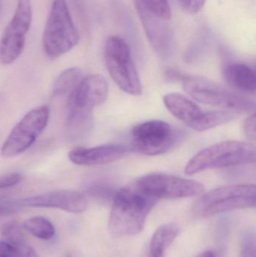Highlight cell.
Segmentation results:
<instances>
[{"instance_id": "6da1fadb", "label": "cell", "mask_w": 256, "mask_h": 257, "mask_svg": "<svg viewBox=\"0 0 256 257\" xmlns=\"http://www.w3.org/2000/svg\"><path fill=\"white\" fill-rule=\"evenodd\" d=\"M157 202V199L146 194L135 184L119 190L114 196L108 220L111 235L121 238L139 234Z\"/></svg>"}, {"instance_id": "7a4b0ae2", "label": "cell", "mask_w": 256, "mask_h": 257, "mask_svg": "<svg viewBox=\"0 0 256 257\" xmlns=\"http://www.w3.org/2000/svg\"><path fill=\"white\" fill-rule=\"evenodd\" d=\"M255 146L248 142H221L195 154L186 164L185 173L193 175L210 169L252 164L255 162Z\"/></svg>"}, {"instance_id": "3957f363", "label": "cell", "mask_w": 256, "mask_h": 257, "mask_svg": "<svg viewBox=\"0 0 256 257\" xmlns=\"http://www.w3.org/2000/svg\"><path fill=\"white\" fill-rule=\"evenodd\" d=\"M256 187L253 184L223 186L203 193L192 205L196 217H211L232 210L254 208Z\"/></svg>"}, {"instance_id": "277c9868", "label": "cell", "mask_w": 256, "mask_h": 257, "mask_svg": "<svg viewBox=\"0 0 256 257\" xmlns=\"http://www.w3.org/2000/svg\"><path fill=\"white\" fill-rule=\"evenodd\" d=\"M80 41L66 0H54L51 6L42 42L48 57L57 58L70 51Z\"/></svg>"}, {"instance_id": "5b68a950", "label": "cell", "mask_w": 256, "mask_h": 257, "mask_svg": "<svg viewBox=\"0 0 256 257\" xmlns=\"http://www.w3.org/2000/svg\"><path fill=\"white\" fill-rule=\"evenodd\" d=\"M104 57L110 76L120 89L132 96H139L142 93V85L130 48L122 38H108L105 45Z\"/></svg>"}, {"instance_id": "8992f818", "label": "cell", "mask_w": 256, "mask_h": 257, "mask_svg": "<svg viewBox=\"0 0 256 257\" xmlns=\"http://www.w3.org/2000/svg\"><path fill=\"white\" fill-rule=\"evenodd\" d=\"M181 82L183 90L200 103L228 108L233 112H249L255 109L252 101L207 78L184 75Z\"/></svg>"}, {"instance_id": "52a82bcc", "label": "cell", "mask_w": 256, "mask_h": 257, "mask_svg": "<svg viewBox=\"0 0 256 257\" xmlns=\"http://www.w3.org/2000/svg\"><path fill=\"white\" fill-rule=\"evenodd\" d=\"M134 184L158 200L198 196L202 194L205 189L201 183L195 180L161 173L144 175L137 179Z\"/></svg>"}, {"instance_id": "ba28073f", "label": "cell", "mask_w": 256, "mask_h": 257, "mask_svg": "<svg viewBox=\"0 0 256 257\" xmlns=\"http://www.w3.org/2000/svg\"><path fill=\"white\" fill-rule=\"evenodd\" d=\"M49 120L47 106H39L29 111L12 128L1 148L6 158L16 157L29 149L44 131Z\"/></svg>"}, {"instance_id": "9c48e42d", "label": "cell", "mask_w": 256, "mask_h": 257, "mask_svg": "<svg viewBox=\"0 0 256 257\" xmlns=\"http://www.w3.org/2000/svg\"><path fill=\"white\" fill-rule=\"evenodd\" d=\"M33 10L30 0H18L16 11L0 40V63L12 64L22 54L26 36L31 27Z\"/></svg>"}, {"instance_id": "30bf717a", "label": "cell", "mask_w": 256, "mask_h": 257, "mask_svg": "<svg viewBox=\"0 0 256 257\" xmlns=\"http://www.w3.org/2000/svg\"><path fill=\"white\" fill-rule=\"evenodd\" d=\"M176 142L171 126L162 120H149L132 130V149L139 154L156 156L169 151Z\"/></svg>"}, {"instance_id": "8fae6325", "label": "cell", "mask_w": 256, "mask_h": 257, "mask_svg": "<svg viewBox=\"0 0 256 257\" xmlns=\"http://www.w3.org/2000/svg\"><path fill=\"white\" fill-rule=\"evenodd\" d=\"M134 3L152 48L161 58H168L174 48V33L168 20L158 16L138 0Z\"/></svg>"}, {"instance_id": "7c38bea8", "label": "cell", "mask_w": 256, "mask_h": 257, "mask_svg": "<svg viewBox=\"0 0 256 257\" xmlns=\"http://www.w3.org/2000/svg\"><path fill=\"white\" fill-rule=\"evenodd\" d=\"M22 206L34 208H57L72 214L85 211L87 199L81 193L72 190H54L20 201Z\"/></svg>"}, {"instance_id": "4fadbf2b", "label": "cell", "mask_w": 256, "mask_h": 257, "mask_svg": "<svg viewBox=\"0 0 256 257\" xmlns=\"http://www.w3.org/2000/svg\"><path fill=\"white\" fill-rule=\"evenodd\" d=\"M108 95V84L102 75L84 77L76 90L69 97V106L93 111L102 105Z\"/></svg>"}, {"instance_id": "5bb4252c", "label": "cell", "mask_w": 256, "mask_h": 257, "mask_svg": "<svg viewBox=\"0 0 256 257\" xmlns=\"http://www.w3.org/2000/svg\"><path fill=\"white\" fill-rule=\"evenodd\" d=\"M128 151L129 149L126 147L120 145L76 148L69 152V159L78 166H103L121 160Z\"/></svg>"}, {"instance_id": "9a60e30c", "label": "cell", "mask_w": 256, "mask_h": 257, "mask_svg": "<svg viewBox=\"0 0 256 257\" xmlns=\"http://www.w3.org/2000/svg\"><path fill=\"white\" fill-rule=\"evenodd\" d=\"M163 101L167 109L189 127L195 123L203 112L195 102L180 93L165 95Z\"/></svg>"}, {"instance_id": "2e32d148", "label": "cell", "mask_w": 256, "mask_h": 257, "mask_svg": "<svg viewBox=\"0 0 256 257\" xmlns=\"http://www.w3.org/2000/svg\"><path fill=\"white\" fill-rule=\"evenodd\" d=\"M222 74L225 81L236 90L246 93H255V72L247 65L229 63L224 67Z\"/></svg>"}, {"instance_id": "e0dca14e", "label": "cell", "mask_w": 256, "mask_h": 257, "mask_svg": "<svg viewBox=\"0 0 256 257\" xmlns=\"http://www.w3.org/2000/svg\"><path fill=\"white\" fill-rule=\"evenodd\" d=\"M178 233L179 227L175 223H166L158 228L149 245L148 257H164L165 250L172 244Z\"/></svg>"}, {"instance_id": "ac0fdd59", "label": "cell", "mask_w": 256, "mask_h": 257, "mask_svg": "<svg viewBox=\"0 0 256 257\" xmlns=\"http://www.w3.org/2000/svg\"><path fill=\"white\" fill-rule=\"evenodd\" d=\"M0 231L6 241L17 249L20 257H40L27 242L22 229L17 223H5Z\"/></svg>"}, {"instance_id": "d6986e66", "label": "cell", "mask_w": 256, "mask_h": 257, "mask_svg": "<svg viewBox=\"0 0 256 257\" xmlns=\"http://www.w3.org/2000/svg\"><path fill=\"white\" fill-rule=\"evenodd\" d=\"M91 111L69 106L67 128L73 139H80L87 134L92 125Z\"/></svg>"}, {"instance_id": "ffe728a7", "label": "cell", "mask_w": 256, "mask_h": 257, "mask_svg": "<svg viewBox=\"0 0 256 257\" xmlns=\"http://www.w3.org/2000/svg\"><path fill=\"white\" fill-rule=\"evenodd\" d=\"M84 78L82 71L78 67H72L63 71L56 79L53 87L54 96H71Z\"/></svg>"}, {"instance_id": "44dd1931", "label": "cell", "mask_w": 256, "mask_h": 257, "mask_svg": "<svg viewBox=\"0 0 256 257\" xmlns=\"http://www.w3.org/2000/svg\"><path fill=\"white\" fill-rule=\"evenodd\" d=\"M235 112L229 111H203L190 128L198 132H204L226 124L235 118Z\"/></svg>"}, {"instance_id": "7402d4cb", "label": "cell", "mask_w": 256, "mask_h": 257, "mask_svg": "<svg viewBox=\"0 0 256 257\" xmlns=\"http://www.w3.org/2000/svg\"><path fill=\"white\" fill-rule=\"evenodd\" d=\"M24 228L39 239L48 241L55 235V228L48 219L43 217H33L26 220Z\"/></svg>"}, {"instance_id": "603a6c76", "label": "cell", "mask_w": 256, "mask_h": 257, "mask_svg": "<svg viewBox=\"0 0 256 257\" xmlns=\"http://www.w3.org/2000/svg\"><path fill=\"white\" fill-rule=\"evenodd\" d=\"M146 8L158 16L169 21L171 18V9L168 0H138Z\"/></svg>"}, {"instance_id": "cb8c5ba5", "label": "cell", "mask_w": 256, "mask_h": 257, "mask_svg": "<svg viewBox=\"0 0 256 257\" xmlns=\"http://www.w3.org/2000/svg\"><path fill=\"white\" fill-rule=\"evenodd\" d=\"M23 180V175L19 172H10L0 175V190L10 188L20 184Z\"/></svg>"}, {"instance_id": "d4e9b609", "label": "cell", "mask_w": 256, "mask_h": 257, "mask_svg": "<svg viewBox=\"0 0 256 257\" xmlns=\"http://www.w3.org/2000/svg\"><path fill=\"white\" fill-rule=\"evenodd\" d=\"M22 206L21 202L0 198V217L14 214Z\"/></svg>"}, {"instance_id": "484cf974", "label": "cell", "mask_w": 256, "mask_h": 257, "mask_svg": "<svg viewBox=\"0 0 256 257\" xmlns=\"http://www.w3.org/2000/svg\"><path fill=\"white\" fill-rule=\"evenodd\" d=\"M207 0H177L183 10L191 14L198 13L201 10Z\"/></svg>"}, {"instance_id": "4316f807", "label": "cell", "mask_w": 256, "mask_h": 257, "mask_svg": "<svg viewBox=\"0 0 256 257\" xmlns=\"http://www.w3.org/2000/svg\"><path fill=\"white\" fill-rule=\"evenodd\" d=\"M256 117L255 114H252V115L248 117L245 120L243 123V128L246 137L251 141H255L256 138L255 130Z\"/></svg>"}, {"instance_id": "83f0119b", "label": "cell", "mask_w": 256, "mask_h": 257, "mask_svg": "<svg viewBox=\"0 0 256 257\" xmlns=\"http://www.w3.org/2000/svg\"><path fill=\"white\" fill-rule=\"evenodd\" d=\"M0 257H20L17 249L7 241H0Z\"/></svg>"}, {"instance_id": "f1b7e54d", "label": "cell", "mask_w": 256, "mask_h": 257, "mask_svg": "<svg viewBox=\"0 0 256 257\" xmlns=\"http://www.w3.org/2000/svg\"><path fill=\"white\" fill-rule=\"evenodd\" d=\"M243 257H255V242L254 235H250L246 238L243 244Z\"/></svg>"}, {"instance_id": "f546056e", "label": "cell", "mask_w": 256, "mask_h": 257, "mask_svg": "<svg viewBox=\"0 0 256 257\" xmlns=\"http://www.w3.org/2000/svg\"><path fill=\"white\" fill-rule=\"evenodd\" d=\"M198 257H215V255L213 254V252L207 250V251H204V253H201Z\"/></svg>"}, {"instance_id": "4dcf8cb0", "label": "cell", "mask_w": 256, "mask_h": 257, "mask_svg": "<svg viewBox=\"0 0 256 257\" xmlns=\"http://www.w3.org/2000/svg\"><path fill=\"white\" fill-rule=\"evenodd\" d=\"M0 1H1V0H0Z\"/></svg>"}]
</instances>
